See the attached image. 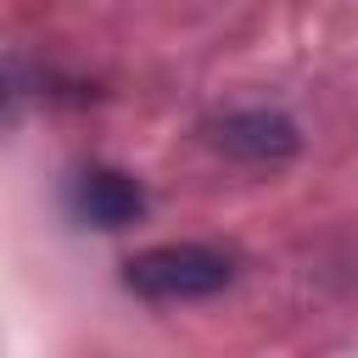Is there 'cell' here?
<instances>
[{"label":"cell","instance_id":"6da1fadb","mask_svg":"<svg viewBox=\"0 0 358 358\" xmlns=\"http://www.w3.org/2000/svg\"><path fill=\"white\" fill-rule=\"evenodd\" d=\"M235 280V257L201 241H173V246H151L134 252L123 263V285L151 296V302H190V296H213Z\"/></svg>","mask_w":358,"mask_h":358},{"label":"cell","instance_id":"7a4b0ae2","mask_svg":"<svg viewBox=\"0 0 358 358\" xmlns=\"http://www.w3.org/2000/svg\"><path fill=\"white\" fill-rule=\"evenodd\" d=\"M73 207L95 229H123V224H134L145 213V190H140V179H129L117 168H90L73 185Z\"/></svg>","mask_w":358,"mask_h":358},{"label":"cell","instance_id":"3957f363","mask_svg":"<svg viewBox=\"0 0 358 358\" xmlns=\"http://www.w3.org/2000/svg\"><path fill=\"white\" fill-rule=\"evenodd\" d=\"M213 140L241 162H285L296 151V123L280 112H235L213 129Z\"/></svg>","mask_w":358,"mask_h":358}]
</instances>
